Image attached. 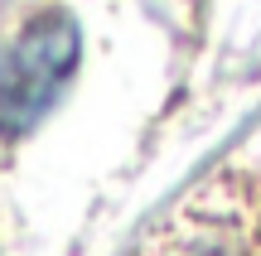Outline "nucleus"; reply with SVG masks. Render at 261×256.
<instances>
[{
    "instance_id": "obj_1",
    "label": "nucleus",
    "mask_w": 261,
    "mask_h": 256,
    "mask_svg": "<svg viewBox=\"0 0 261 256\" xmlns=\"http://www.w3.org/2000/svg\"><path fill=\"white\" fill-rule=\"evenodd\" d=\"M77 58H83V34L68 10H44L39 19H29L10 53L0 58V131L19 135L39 126V116L73 82Z\"/></svg>"
}]
</instances>
